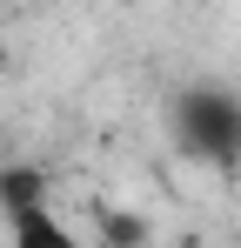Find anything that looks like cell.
Wrapping results in <instances>:
<instances>
[{
	"mask_svg": "<svg viewBox=\"0 0 241 248\" xmlns=\"http://www.w3.org/2000/svg\"><path fill=\"white\" fill-rule=\"evenodd\" d=\"M47 202V181H40V168H0V208L7 215H20V208H40Z\"/></svg>",
	"mask_w": 241,
	"mask_h": 248,
	"instance_id": "3957f363",
	"label": "cell"
},
{
	"mask_svg": "<svg viewBox=\"0 0 241 248\" xmlns=\"http://www.w3.org/2000/svg\"><path fill=\"white\" fill-rule=\"evenodd\" d=\"M174 127H181V148L201 161H241V101L235 94L188 87L181 108H174Z\"/></svg>",
	"mask_w": 241,
	"mask_h": 248,
	"instance_id": "6da1fadb",
	"label": "cell"
},
{
	"mask_svg": "<svg viewBox=\"0 0 241 248\" xmlns=\"http://www.w3.org/2000/svg\"><path fill=\"white\" fill-rule=\"evenodd\" d=\"M107 242L134 248V242H141V221H134V215H107Z\"/></svg>",
	"mask_w": 241,
	"mask_h": 248,
	"instance_id": "277c9868",
	"label": "cell"
},
{
	"mask_svg": "<svg viewBox=\"0 0 241 248\" xmlns=\"http://www.w3.org/2000/svg\"><path fill=\"white\" fill-rule=\"evenodd\" d=\"M14 248H80V242L47 215V208H20V215H14Z\"/></svg>",
	"mask_w": 241,
	"mask_h": 248,
	"instance_id": "7a4b0ae2",
	"label": "cell"
}]
</instances>
